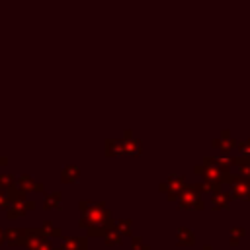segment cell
<instances>
[{
    "mask_svg": "<svg viewBox=\"0 0 250 250\" xmlns=\"http://www.w3.org/2000/svg\"><path fill=\"white\" fill-rule=\"evenodd\" d=\"M80 209V227L88 230L90 236H104L107 229L113 227V215L111 209H107L105 201H86L82 199L78 203Z\"/></svg>",
    "mask_w": 250,
    "mask_h": 250,
    "instance_id": "obj_1",
    "label": "cell"
},
{
    "mask_svg": "<svg viewBox=\"0 0 250 250\" xmlns=\"http://www.w3.org/2000/svg\"><path fill=\"white\" fill-rule=\"evenodd\" d=\"M33 209H35V201L29 199L27 193L20 189L14 197H10V205L6 209V215H8V219H18V217H23L25 213H29Z\"/></svg>",
    "mask_w": 250,
    "mask_h": 250,
    "instance_id": "obj_2",
    "label": "cell"
},
{
    "mask_svg": "<svg viewBox=\"0 0 250 250\" xmlns=\"http://www.w3.org/2000/svg\"><path fill=\"white\" fill-rule=\"evenodd\" d=\"M18 188L25 193H43L45 191V184L43 182H37L35 178L27 176V174H21L18 178Z\"/></svg>",
    "mask_w": 250,
    "mask_h": 250,
    "instance_id": "obj_3",
    "label": "cell"
},
{
    "mask_svg": "<svg viewBox=\"0 0 250 250\" xmlns=\"http://www.w3.org/2000/svg\"><path fill=\"white\" fill-rule=\"evenodd\" d=\"M45 240H47V234L43 232V229H41V227L25 229V244H23V246H27L29 250H33V248L41 246Z\"/></svg>",
    "mask_w": 250,
    "mask_h": 250,
    "instance_id": "obj_4",
    "label": "cell"
},
{
    "mask_svg": "<svg viewBox=\"0 0 250 250\" xmlns=\"http://www.w3.org/2000/svg\"><path fill=\"white\" fill-rule=\"evenodd\" d=\"M0 191L8 193L10 197H14L20 188H18V178L14 174H8V172H0Z\"/></svg>",
    "mask_w": 250,
    "mask_h": 250,
    "instance_id": "obj_5",
    "label": "cell"
},
{
    "mask_svg": "<svg viewBox=\"0 0 250 250\" xmlns=\"http://www.w3.org/2000/svg\"><path fill=\"white\" fill-rule=\"evenodd\" d=\"M61 250H88L86 236H66L61 242Z\"/></svg>",
    "mask_w": 250,
    "mask_h": 250,
    "instance_id": "obj_6",
    "label": "cell"
},
{
    "mask_svg": "<svg viewBox=\"0 0 250 250\" xmlns=\"http://www.w3.org/2000/svg\"><path fill=\"white\" fill-rule=\"evenodd\" d=\"M123 154H127L125 141H119V139H107L105 141V156L117 158V156H123Z\"/></svg>",
    "mask_w": 250,
    "mask_h": 250,
    "instance_id": "obj_7",
    "label": "cell"
},
{
    "mask_svg": "<svg viewBox=\"0 0 250 250\" xmlns=\"http://www.w3.org/2000/svg\"><path fill=\"white\" fill-rule=\"evenodd\" d=\"M6 244L8 246H23L25 244V229H6Z\"/></svg>",
    "mask_w": 250,
    "mask_h": 250,
    "instance_id": "obj_8",
    "label": "cell"
},
{
    "mask_svg": "<svg viewBox=\"0 0 250 250\" xmlns=\"http://www.w3.org/2000/svg\"><path fill=\"white\" fill-rule=\"evenodd\" d=\"M125 139V148H127V154H131V156H139L141 154V150H143V145H141V141L139 139H133V135H131V131H125V135H123Z\"/></svg>",
    "mask_w": 250,
    "mask_h": 250,
    "instance_id": "obj_9",
    "label": "cell"
},
{
    "mask_svg": "<svg viewBox=\"0 0 250 250\" xmlns=\"http://www.w3.org/2000/svg\"><path fill=\"white\" fill-rule=\"evenodd\" d=\"M78 180H80V168L78 166L68 164V166L62 168V172H61V182L62 184H74Z\"/></svg>",
    "mask_w": 250,
    "mask_h": 250,
    "instance_id": "obj_10",
    "label": "cell"
},
{
    "mask_svg": "<svg viewBox=\"0 0 250 250\" xmlns=\"http://www.w3.org/2000/svg\"><path fill=\"white\" fill-rule=\"evenodd\" d=\"M61 207H62V197H61L59 191H51V193L45 195V199H43V209L45 211L47 209H61Z\"/></svg>",
    "mask_w": 250,
    "mask_h": 250,
    "instance_id": "obj_11",
    "label": "cell"
},
{
    "mask_svg": "<svg viewBox=\"0 0 250 250\" xmlns=\"http://www.w3.org/2000/svg\"><path fill=\"white\" fill-rule=\"evenodd\" d=\"M121 238H123V234L115 229V225H113L111 229H107V232L104 234V240H105L107 246H117V244H121Z\"/></svg>",
    "mask_w": 250,
    "mask_h": 250,
    "instance_id": "obj_12",
    "label": "cell"
},
{
    "mask_svg": "<svg viewBox=\"0 0 250 250\" xmlns=\"http://www.w3.org/2000/svg\"><path fill=\"white\" fill-rule=\"evenodd\" d=\"M43 232L45 234H49V236H53V238H59V236H62V230L57 227V225H53L51 221H47V223H43Z\"/></svg>",
    "mask_w": 250,
    "mask_h": 250,
    "instance_id": "obj_13",
    "label": "cell"
},
{
    "mask_svg": "<svg viewBox=\"0 0 250 250\" xmlns=\"http://www.w3.org/2000/svg\"><path fill=\"white\" fill-rule=\"evenodd\" d=\"M115 229H117L121 234L129 236V234H131V221H127V219H121V221H117V223H115Z\"/></svg>",
    "mask_w": 250,
    "mask_h": 250,
    "instance_id": "obj_14",
    "label": "cell"
},
{
    "mask_svg": "<svg viewBox=\"0 0 250 250\" xmlns=\"http://www.w3.org/2000/svg\"><path fill=\"white\" fill-rule=\"evenodd\" d=\"M131 246H133V250H150V248H148V246H146L139 236H135V238H133V244H131Z\"/></svg>",
    "mask_w": 250,
    "mask_h": 250,
    "instance_id": "obj_15",
    "label": "cell"
},
{
    "mask_svg": "<svg viewBox=\"0 0 250 250\" xmlns=\"http://www.w3.org/2000/svg\"><path fill=\"white\" fill-rule=\"evenodd\" d=\"M8 205H10V195L0 191V209H8Z\"/></svg>",
    "mask_w": 250,
    "mask_h": 250,
    "instance_id": "obj_16",
    "label": "cell"
},
{
    "mask_svg": "<svg viewBox=\"0 0 250 250\" xmlns=\"http://www.w3.org/2000/svg\"><path fill=\"white\" fill-rule=\"evenodd\" d=\"M33 250H55V248H53V242L47 238V240H45L41 246H37V248H33Z\"/></svg>",
    "mask_w": 250,
    "mask_h": 250,
    "instance_id": "obj_17",
    "label": "cell"
},
{
    "mask_svg": "<svg viewBox=\"0 0 250 250\" xmlns=\"http://www.w3.org/2000/svg\"><path fill=\"white\" fill-rule=\"evenodd\" d=\"M2 244H6V230L0 227V246H2Z\"/></svg>",
    "mask_w": 250,
    "mask_h": 250,
    "instance_id": "obj_18",
    "label": "cell"
},
{
    "mask_svg": "<svg viewBox=\"0 0 250 250\" xmlns=\"http://www.w3.org/2000/svg\"><path fill=\"white\" fill-rule=\"evenodd\" d=\"M6 164H8V158L2 156V158H0V166H6Z\"/></svg>",
    "mask_w": 250,
    "mask_h": 250,
    "instance_id": "obj_19",
    "label": "cell"
},
{
    "mask_svg": "<svg viewBox=\"0 0 250 250\" xmlns=\"http://www.w3.org/2000/svg\"><path fill=\"white\" fill-rule=\"evenodd\" d=\"M59 250H61V248H59Z\"/></svg>",
    "mask_w": 250,
    "mask_h": 250,
    "instance_id": "obj_20",
    "label": "cell"
}]
</instances>
